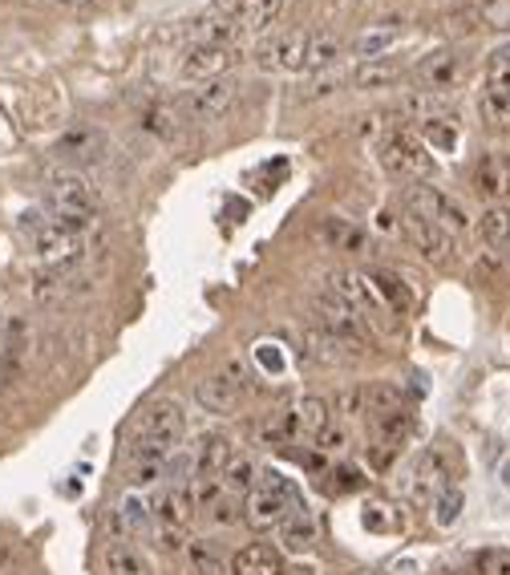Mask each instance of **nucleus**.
<instances>
[{
	"label": "nucleus",
	"mask_w": 510,
	"mask_h": 575,
	"mask_svg": "<svg viewBox=\"0 0 510 575\" xmlns=\"http://www.w3.org/2000/svg\"><path fill=\"white\" fill-rule=\"evenodd\" d=\"M235 98H239V81L227 74V78H212V81L190 86L187 94H183L178 114H183L187 123H219L223 114L235 106Z\"/></svg>",
	"instance_id": "0eeeda50"
},
{
	"label": "nucleus",
	"mask_w": 510,
	"mask_h": 575,
	"mask_svg": "<svg viewBox=\"0 0 510 575\" xmlns=\"http://www.w3.org/2000/svg\"><path fill=\"white\" fill-rule=\"evenodd\" d=\"M235 458V442L223 430L203 433L195 442V458H190V483L195 478H223V470L232 466Z\"/></svg>",
	"instance_id": "f8f14e48"
},
{
	"label": "nucleus",
	"mask_w": 510,
	"mask_h": 575,
	"mask_svg": "<svg viewBox=\"0 0 510 575\" xmlns=\"http://www.w3.org/2000/svg\"><path fill=\"white\" fill-rule=\"evenodd\" d=\"M398 37H401V21H381L377 29H365V33L356 37L353 41V53L361 57V61H381V57L398 45Z\"/></svg>",
	"instance_id": "393cba45"
},
{
	"label": "nucleus",
	"mask_w": 510,
	"mask_h": 575,
	"mask_svg": "<svg viewBox=\"0 0 510 575\" xmlns=\"http://www.w3.org/2000/svg\"><path fill=\"white\" fill-rule=\"evenodd\" d=\"M235 519H239V515H235V503L227 495H223L219 503L212 507V523H215V527H232Z\"/></svg>",
	"instance_id": "3c124183"
},
{
	"label": "nucleus",
	"mask_w": 510,
	"mask_h": 575,
	"mask_svg": "<svg viewBox=\"0 0 510 575\" xmlns=\"http://www.w3.org/2000/svg\"><path fill=\"white\" fill-rule=\"evenodd\" d=\"M259 438H264L267 446H288L300 438V418L296 410H276L272 418L259 426Z\"/></svg>",
	"instance_id": "473e14b6"
},
{
	"label": "nucleus",
	"mask_w": 510,
	"mask_h": 575,
	"mask_svg": "<svg viewBox=\"0 0 510 575\" xmlns=\"http://www.w3.org/2000/svg\"><path fill=\"white\" fill-rule=\"evenodd\" d=\"M183 438H187V413H183V406L170 398L155 401V406H146L143 421H138V438L126 450V462L130 466L167 462L170 454L183 446Z\"/></svg>",
	"instance_id": "f257e3e1"
},
{
	"label": "nucleus",
	"mask_w": 510,
	"mask_h": 575,
	"mask_svg": "<svg viewBox=\"0 0 510 575\" xmlns=\"http://www.w3.org/2000/svg\"><path fill=\"white\" fill-rule=\"evenodd\" d=\"M232 575H284V559L267 543H247L232 555Z\"/></svg>",
	"instance_id": "6ab92c4d"
},
{
	"label": "nucleus",
	"mask_w": 510,
	"mask_h": 575,
	"mask_svg": "<svg viewBox=\"0 0 510 575\" xmlns=\"http://www.w3.org/2000/svg\"><path fill=\"white\" fill-rule=\"evenodd\" d=\"M344 86V74H324V78H312L308 86V98H328V94H336V89Z\"/></svg>",
	"instance_id": "de8ad7c7"
},
{
	"label": "nucleus",
	"mask_w": 510,
	"mask_h": 575,
	"mask_svg": "<svg viewBox=\"0 0 510 575\" xmlns=\"http://www.w3.org/2000/svg\"><path fill=\"white\" fill-rule=\"evenodd\" d=\"M478 572H482V575H510V552L478 555Z\"/></svg>",
	"instance_id": "a18cd8bd"
},
{
	"label": "nucleus",
	"mask_w": 510,
	"mask_h": 575,
	"mask_svg": "<svg viewBox=\"0 0 510 575\" xmlns=\"http://www.w3.org/2000/svg\"><path fill=\"white\" fill-rule=\"evenodd\" d=\"M255 483H259V470H255V462L247 458V454H235L232 466L223 470V490H227V495H252Z\"/></svg>",
	"instance_id": "2f4dec72"
},
{
	"label": "nucleus",
	"mask_w": 510,
	"mask_h": 575,
	"mask_svg": "<svg viewBox=\"0 0 510 575\" xmlns=\"http://www.w3.org/2000/svg\"><path fill=\"white\" fill-rule=\"evenodd\" d=\"M312 312H316V329L336 337V341L349 344V349H361V344L369 341V321L353 304H344L341 296H333V292H324Z\"/></svg>",
	"instance_id": "6e6552de"
},
{
	"label": "nucleus",
	"mask_w": 510,
	"mask_h": 575,
	"mask_svg": "<svg viewBox=\"0 0 510 575\" xmlns=\"http://www.w3.org/2000/svg\"><path fill=\"white\" fill-rule=\"evenodd\" d=\"M474 17L490 29H510V0H474Z\"/></svg>",
	"instance_id": "79ce46f5"
},
{
	"label": "nucleus",
	"mask_w": 510,
	"mask_h": 575,
	"mask_svg": "<svg viewBox=\"0 0 510 575\" xmlns=\"http://www.w3.org/2000/svg\"><path fill=\"white\" fill-rule=\"evenodd\" d=\"M239 37V21L235 17H219V12H207L195 21V45H232Z\"/></svg>",
	"instance_id": "c756f323"
},
{
	"label": "nucleus",
	"mask_w": 510,
	"mask_h": 575,
	"mask_svg": "<svg viewBox=\"0 0 510 575\" xmlns=\"http://www.w3.org/2000/svg\"><path fill=\"white\" fill-rule=\"evenodd\" d=\"M296 507H300L296 487H292L279 470H259L255 490L244 495V519L252 523L255 532H272V527H279Z\"/></svg>",
	"instance_id": "7ed1b4c3"
},
{
	"label": "nucleus",
	"mask_w": 510,
	"mask_h": 575,
	"mask_svg": "<svg viewBox=\"0 0 510 575\" xmlns=\"http://www.w3.org/2000/svg\"><path fill=\"white\" fill-rule=\"evenodd\" d=\"M474 191L482 199H490L494 207L510 199V155H499L490 150L474 163Z\"/></svg>",
	"instance_id": "dca6fc26"
},
{
	"label": "nucleus",
	"mask_w": 510,
	"mask_h": 575,
	"mask_svg": "<svg viewBox=\"0 0 510 575\" xmlns=\"http://www.w3.org/2000/svg\"><path fill=\"white\" fill-rule=\"evenodd\" d=\"M308 357H312V361H324V366H341V361H349V357H353V349H349V344H341L336 337H328V332L312 329L308 332Z\"/></svg>",
	"instance_id": "f704fd0d"
},
{
	"label": "nucleus",
	"mask_w": 510,
	"mask_h": 575,
	"mask_svg": "<svg viewBox=\"0 0 510 575\" xmlns=\"http://www.w3.org/2000/svg\"><path fill=\"white\" fill-rule=\"evenodd\" d=\"M143 130L155 134L158 143H170V138H178V130H183V114H178L175 106H167V101H158V106L143 110Z\"/></svg>",
	"instance_id": "7c9ffc66"
},
{
	"label": "nucleus",
	"mask_w": 510,
	"mask_h": 575,
	"mask_svg": "<svg viewBox=\"0 0 510 575\" xmlns=\"http://www.w3.org/2000/svg\"><path fill=\"white\" fill-rule=\"evenodd\" d=\"M0 575H17V572H0Z\"/></svg>",
	"instance_id": "13d9d810"
},
{
	"label": "nucleus",
	"mask_w": 510,
	"mask_h": 575,
	"mask_svg": "<svg viewBox=\"0 0 510 575\" xmlns=\"http://www.w3.org/2000/svg\"><path fill=\"white\" fill-rule=\"evenodd\" d=\"M365 276H369V284H373V292L385 300V309L393 312V316H405V312L413 309V292L405 288V280H401L398 272L373 267V272H365Z\"/></svg>",
	"instance_id": "412c9836"
},
{
	"label": "nucleus",
	"mask_w": 510,
	"mask_h": 575,
	"mask_svg": "<svg viewBox=\"0 0 510 575\" xmlns=\"http://www.w3.org/2000/svg\"><path fill=\"white\" fill-rule=\"evenodd\" d=\"M502 483H507V487H510V466H507V470H502Z\"/></svg>",
	"instance_id": "4d7b16f0"
},
{
	"label": "nucleus",
	"mask_w": 510,
	"mask_h": 575,
	"mask_svg": "<svg viewBox=\"0 0 510 575\" xmlns=\"http://www.w3.org/2000/svg\"><path fill=\"white\" fill-rule=\"evenodd\" d=\"M255 357H259V361H264L267 369H279V357L272 353V344H264V349H255Z\"/></svg>",
	"instance_id": "864d4df0"
},
{
	"label": "nucleus",
	"mask_w": 510,
	"mask_h": 575,
	"mask_svg": "<svg viewBox=\"0 0 510 575\" xmlns=\"http://www.w3.org/2000/svg\"><path fill=\"white\" fill-rule=\"evenodd\" d=\"M284 12V0H244V12H239V33H267L272 25L279 21Z\"/></svg>",
	"instance_id": "cd10ccee"
},
{
	"label": "nucleus",
	"mask_w": 510,
	"mask_h": 575,
	"mask_svg": "<svg viewBox=\"0 0 510 575\" xmlns=\"http://www.w3.org/2000/svg\"><path fill=\"white\" fill-rule=\"evenodd\" d=\"M478 227H482V240H487L490 247L510 252V207H490Z\"/></svg>",
	"instance_id": "c9c22d12"
},
{
	"label": "nucleus",
	"mask_w": 510,
	"mask_h": 575,
	"mask_svg": "<svg viewBox=\"0 0 510 575\" xmlns=\"http://www.w3.org/2000/svg\"><path fill=\"white\" fill-rule=\"evenodd\" d=\"M212 12H219V17H235V21H239L244 0H212Z\"/></svg>",
	"instance_id": "603ef678"
},
{
	"label": "nucleus",
	"mask_w": 510,
	"mask_h": 575,
	"mask_svg": "<svg viewBox=\"0 0 510 575\" xmlns=\"http://www.w3.org/2000/svg\"><path fill=\"white\" fill-rule=\"evenodd\" d=\"M377 232H385L389 240H401V215L393 207H381L377 211Z\"/></svg>",
	"instance_id": "8fccbe9b"
},
{
	"label": "nucleus",
	"mask_w": 510,
	"mask_h": 575,
	"mask_svg": "<svg viewBox=\"0 0 510 575\" xmlns=\"http://www.w3.org/2000/svg\"><path fill=\"white\" fill-rule=\"evenodd\" d=\"M288 575H312L308 567H296V572H288Z\"/></svg>",
	"instance_id": "5fc2aeb1"
},
{
	"label": "nucleus",
	"mask_w": 510,
	"mask_h": 575,
	"mask_svg": "<svg viewBox=\"0 0 510 575\" xmlns=\"http://www.w3.org/2000/svg\"><path fill=\"white\" fill-rule=\"evenodd\" d=\"M235 66V53L232 45H195L183 53L178 61V78L190 81V86H199V81H212V78H227Z\"/></svg>",
	"instance_id": "1a4fd4ad"
},
{
	"label": "nucleus",
	"mask_w": 510,
	"mask_h": 575,
	"mask_svg": "<svg viewBox=\"0 0 510 575\" xmlns=\"http://www.w3.org/2000/svg\"><path fill=\"white\" fill-rule=\"evenodd\" d=\"M462 507H467V495L458 487H445L442 495L433 498V519H438V527H454V523L462 519Z\"/></svg>",
	"instance_id": "58836bf2"
},
{
	"label": "nucleus",
	"mask_w": 510,
	"mask_h": 575,
	"mask_svg": "<svg viewBox=\"0 0 510 575\" xmlns=\"http://www.w3.org/2000/svg\"><path fill=\"white\" fill-rule=\"evenodd\" d=\"M401 207L413 211V215H422V220L433 223V227H442L445 235L470 232V211L462 207L454 195H445V191L430 187V183H413V187H405Z\"/></svg>",
	"instance_id": "423d86ee"
},
{
	"label": "nucleus",
	"mask_w": 510,
	"mask_h": 575,
	"mask_svg": "<svg viewBox=\"0 0 510 575\" xmlns=\"http://www.w3.org/2000/svg\"><path fill=\"white\" fill-rule=\"evenodd\" d=\"M24 235H29V247L45 267H73L86 252L81 232L57 220H41V215H24Z\"/></svg>",
	"instance_id": "39448f33"
},
{
	"label": "nucleus",
	"mask_w": 510,
	"mask_h": 575,
	"mask_svg": "<svg viewBox=\"0 0 510 575\" xmlns=\"http://www.w3.org/2000/svg\"><path fill=\"white\" fill-rule=\"evenodd\" d=\"M445 487H450V458L442 446H425L410 466V495L418 503H433Z\"/></svg>",
	"instance_id": "9d476101"
},
{
	"label": "nucleus",
	"mask_w": 510,
	"mask_h": 575,
	"mask_svg": "<svg viewBox=\"0 0 510 575\" xmlns=\"http://www.w3.org/2000/svg\"><path fill=\"white\" fill-rule=\"evenodd\" d=\"M155 547L163 555H183V552H187V543H183V532H170V527H158Z\"/></svg>",
	"instance_id": "49530a36"
},
{
	"label": "nucleus",
	"mask_w": 510,
	"mask_h": 575,
	"mask_svg": "<svg viewBox=\"0 0 510 575\" xmlns=\"http://www.w3.org/2000/svg\"><path fill=\"white\" fill-rule=\"evenodd\" d=\"M401 74H405V69H401L393 57H381V61H361V66L349 74V81H353L356 89L373 94V89H393L401 81Z\"/></svg>",
	"instance_id": "b1692460"
},
{
	"label": "nucleus",
	"mask_w": 510,
	"mask_h": 575,
	"mask_svg": "<svg viewBox=\"0 0 510 575\" xmlns=\"http://www.w3.org/2000/svg\"><path fill=\"white\" fill-rule=\"evenodd\" d=\"M377 163L385 166L393 178H405V183H425L433 175V158L430 146L418 138L413 130L398 126V130H385L377 143Z\"/></svg>",
	"instance_id": "20e7f679"
},
{
	"label": "nucleus",
	"mask_w": 510,
	"mask_h": 575,
	"mask_svg": "<svg viewBox=\"0 0 510 575\" xmlns=\"http://www.w3.org/2000/svg\"><path fill=\"white\" fill-rule=\"evenodd\" d=\"M296 418H300V433H308L312 442H316V438L333 426V401L312 393V398H304L296 406Z\"/></svg>",
	"instance_id": "c85d7f7f"
},
{
	"label": "nucleus",
	"mask_w": 510,
	"mask_h": 575,
	"mask_svg": "<svg viewBox=\"0 0 510 575\" xmlns=\"http://www.w3.org/2000/svg\"><path fill=\"white\" fill-rule=\"evenodd\" d=\"M341 57V41L333 33H316L308 37V57H304V69H328Z\"/></svg>",
	"instance_id": "e433bc0d"
},
{
	"label": "nucleus",
	"mask_w": 510,
	"mask_h": 575,
	"mask_svg": "<svg viewBox=\"0 0 510 575\" xmlns=\"http://www.w3.org/2000/svg\"><path fill=\"white\" fill-rule=\"evenodd\" d=\"M195 498H190V487L175 483V487H163L150 503V515L158 519V527H170V532H187L195 523Z\"/></svg>",
	"instance_id": "4468645a"
},
{
	"label": "nucleus",
	"mask_w": 510,
	"mask_h": 575,
	"mask_svg": "<svg viewBox=\"0 0 510 575\" xmlns=\"http://www.w3.org/2000/svg\"><path fill=\"white\" fill-rule=\"evenodd\" d=\"M377 421V446H381V462H389V454L398 450L401 442H410V433L418 430V413L410 406H401V410L385 413V418H373Z\"/></svg>",
	"instance_id": "aec40b11"
},
{
	"label": "nucleus",
	"mask_w": 510,
	"mask_h": 575,
	"mask_svg": "<svg viewBox=\"0 0 510 575\" xmlns=\"http://www.w3.org/2000/svg\"><path fill=\"white\" fill-rule=\"evenodd\" d=\"M333 478H336V490H361L365 487V475H361L356 466H336Z\"/></svg>",
	"instance_id": "09e8293b"
},
{
	"label": "nucleus",
	"mask_w": 510,
	"mask_h": 575,
	"mask_svg": "<svg viewBox=\"0 0 510 575\" xmlns=\"http://www.w3.org/2000/svg\"><path fill=\"white\" fill-rule=\"evenodd\" d=\"M187 559H190V575H219V567H223V559H219V552H215L212 539L187 543Z\"/></svg>",
	"instance_id": "4c0bfd02"
},
{
	"label": "nucleus",
	"mask_w": 510,
	"mask_h": 575,
	"mask_svg": "<svg viewBox=\"0 0 510 575\" xmlns=\"http://www.w3.org/2000/svg\"><path fill=\"white\" fill-rule=\"evenodd\" d=\"M462 57L454 53V49H438V53H430L422 61V66L413 69V81L425 89V94H454V86L462 81Z\"/></svg>",
	"instance_id": "9b49d317"
},
{
	"label": "nucleus",
	"mask_w": 510,
	"mask_h": 575,
	"mask_svg": "<svg viewBox=\"0 0 510 575\" xmlns=\"http://www.w3.org/2000/svg\"><path fill=\"white\" fill-rule=\"evenodd\" d=\"M401 240H405L410 247H418L430 264H442L445 255H450V235H445L442 227L425 223L422 215L405 211V207H401Z\"/></svg>",
	"instance_id": "ddd939ff"
},
{
	"label": "nucleus",
	"mask_w": 510,
	"mask_h": 575,
	"mask_svg": "<svg viewBox=\"0 0 510 575\" xmlns=\"http://www.w3.org/2000/svg\"><path fill=\"white\" fill-rule=\"evenodd\" d=\"M244 393H247V389H239L223 373L203 377L199 386H195V401H199L207 413H235V410H239V401H244Z\"/></svg>",
	"instance_id": "a211bd4d"
},
{
	"label": "nucleus",
	"mask_w": 510,
	"mask_h": 575,
	"mask_svg": "<svg viewBox=\"0 0 510 575\" xmlns=\"http://www.w3.org/2000/svg\"><path fill=\"white\" fill-rule=\"evenodd\" d=\"M324 244L333 247H344V252H353V247H365V235L356 232V227H349L344 220H328L324 223Z\"/></svg>",
	"instance_id": "a19ab883"
},
{
	"label": "nucleus",
	"mask_w": 510,
	"mask_h": 575,
	"mask_svg": "<svg viewBox=\"0 0 510 575\" xmlns=\"http://www.w3.org/2000/svg\"><path fill=\"white\" fill-rule=\"evenodd\" d=\"M279 543H284L288 552L304 555V552H312V547L321 543V527H316V519H312L308 510L296 507V510L288 515V519L279 523Z\"/></svg>",
	"instance_id": "4be33fe9"
},
{
	"label": "nucleus",
	"mask_w": 510,
	"mask_h": 575,
	"mask_svg": "<svg viewBox=\"0 0 510 575\" xmlns=\"http://www.w3.org/2000/svg\"><path fill=\"white\" fill-rule=\"evenodd\" d=\"M101 138L98 130H89V126H78V130H69L57 138V158H66V163H94L101 155Z\"/></svg>",
	"instance_id": "5701e85b"
},
{
	"label": "nucleus",
	"mask_w": 510,
	"mask_h": 575,
	"mask_svg": "<svg viewBox=\"0 0 510 575\" xmlns=\"http://www.w3.org/2000/svg\"><path fill=\"white\" fill-rule=\"evenodd\" d=\"M487 89H502V94H510V41L499 45V49L490 53V61H487Z\"/></svg>",
	"instance_id": "ea45409f"
},
{
	"label": "nucleus",
	"mask_w": 510,
	"mask_h": 575,
	"mask_svg": "<svg viewBox=\"0 0 510 575\" xmlns=\"http://www.w3.org/2000/svg\"><path fill=\"white\" fill-rule=\"evenodd\" d=\"M333 413H341V418H361V413H369L365 386L341 389V393H336V401H333Z\"/></svg>",
	"instance_id": "37998d69"
},
{
	"label": "nucleus",
	"mask_w": 510,
	"mask_h": 575,
	"mask_svg": "<svg viewBox=\"0 0 510 575\" xmlns=\"http://www.w3.org/2000/svg\"><path fill=\"white\" fill-rule=\"evenodd\" d=\"M57 4H86V0H57Z\"/></svg>",
	"instance_id": "6e6d98bb"
},
{
	"label": "nucleus",
	"mask_w": 510,
	"mask_h": 575,
	"mask_svg": "<svg viewBox=\"0 0 510 575\" xmlns=\"http://www.w3.org/2000/svg\"><path fill=\"white\" fill-rule=\"evenodd\" d=\"M110 523H114V532H118V539L130 543V535L146 532V523H150V507H146L138 495H126V503H118V507H114Z\"/></svg>",
	"instance_id": "bb28decb"
},
{
	"label": "nucleus",
	"mask_w": 510,
	"mask_h": 575,
	"mask_svg": "<svg viewBox=\"0 0 510 575\" xmlns=\"http://www.w3.org/2000/svg\"><path fill=\"white\" fill-rule=\"evenodd\" d=\"M425 138H433V143L445 146V150H454V146H458V130H454V126H445V118L425 123Z\"/></svg>",
	"instance_id": "c03bdc74"
},
{
	"label": "nucleus",
	"mask_w": 510,
	"mask_h": 575,
	"mask_svg": "<svg viewBox=\"0 0 510 575\" xmlns=\"http://www.w3.org/2000/svg\"><path fill=\"white\" fill-rule=\"evenodd\" d=\"M106 572L110 575H155L150 572V559L126 539H114L110 547H106Z\"/></svg>",
	"instance_id": "a878e982"
},
{
	"label": "nucleus",
	"mask_w": 510,
	"mask_h": 575,
	"mask_svg": "<svg viewBox=\"0 0 510 575\" xmlns=\"http://www.w3.org/2000/svg\"><path fill=\"white\" fill-rule=\"evenodd\" d=\"M478 114H482V123H487L490 130H510V94H502V89H482Z\"/></svg>",
	"instance_id": "72a5a7b5"
},
{
	"label": "nucleus",
	"mask_w": 510,
	"mask_h": 575,
	"mask_svg": "<svg viewBox=\"0 0 510 575\" xmlns=\"http://www.w3.org/2000/svg\"><path fill=\"white\" fill-rule=\"evenodd\" d=\"M304 57H308V33H284L272 45L259 49L255 66L267 69V74H292V69H304Z\"/></svg>",
	"instance_id": "2eb2a0df"
},
{
	"label": "nucleus",
	"mask_w": 510,
	"mask_h": 575,
	"mask_svg": "<svg viewBox=\"0 0 510 575\" xmlns=\"http://www.w3.org/2000/svg\"><path fill=\"white\" fill-rule=\"evenodd\" d=\"M45 199H49L53 220L73 227V232H86L89 223H94V215H98V191L89 187V178L78 175V170H57V175H49Z\"/></svg>",
	"instance_id": "f03ea898"
},
{
	"label": "nucleus",
	"mask_w": 510,
	"mask_h": 575,
	"mask_svg": "<svg viewBox=\"0 0 510 575\" xmlns=\"http://www.w3.org/2000/svg\"><path fill=\"white\" fill-rule=\"evenodd\" d=\"M29 357V324L17 316L0 329V386H17Z\"/></svg>",
	"instance_id": "f3484780"
}]
</instances>
